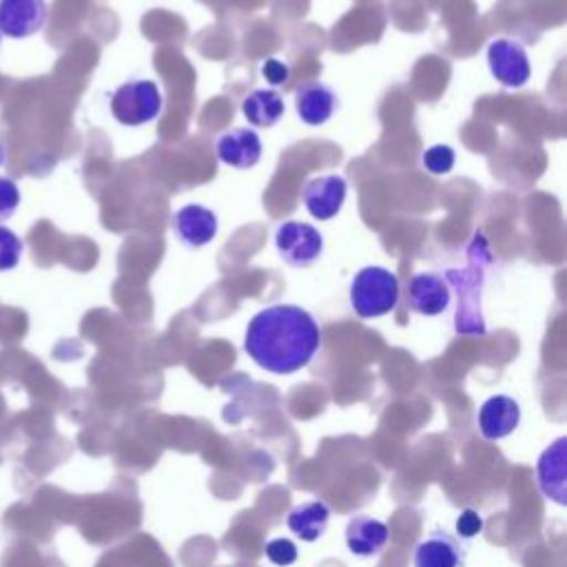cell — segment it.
Wrapping results in <instances>:
<instances>
[{
  "label": "cell",
  "instance_id": "cell-1",
  "mask_svg": "<svg viewBox=\"0 0 567 567\" xmlns=\"http://www.w3.org/2000/svg\"><path fill=\"white\" fill-rule=\"evenodd\" d=\"M321 348V328L301 306L275 303L261 308L246 326L244 350L272 374H292L306 368Z\"/></svg>",
  "mask_w": 567,
  "mask_h": 567
},
{
  "label": "cell",
  "instance_id": "cell-2",
  "mask_svg": "<svg viewBox=\"0 0 567 567\" xmlns=\"http://www.w3.org/2000/svg\"><path fill=\"white\" fill-rule=\"evenodd\" d=\"M399 279L383 266H365L350 281V306L359 319H377L396 308Z\"/></svg>",
  "mask_w": 567,
  "mask_h": 567
},
{
  "label": "cell",
  "instance_id": "cell-3",
  "mask_svg": "<svg viewBox=\"0 0 567 567\" xmlns=\"http://www.w3.org/2000/svg\"><path fill=\"white\" fill-rule=\"evenodd\" d=\"M472 255V250H470ZM481 255H472L470 266L465 268H450L445 272L447 286L456 288L458 303L454 328L458 334H485V321L481 315V290H483V270L489 264V255L481 259Z\"/></svg>",
  "mask_w": 567,
  "mask_h": 567
},
{
  "label": "cell",
  "instance_id": "cell-4",
  "mask_svg": "<svg viewBox=\"0 0 567 567\" xmlns=\"http://www.w3.org/2000/svg\"><path fill=\"white\" fill-rule=\"evenodd\" d=\"M162 93L153 80H128L111 95V113L124 126L153 122L162 111Z\"/></svg>",
  "mask_w": 567,
  "mask_h": 567
},
{
  "label": "cell",
  "instance_id": "cell-5",
  "mask_svg": "<svg viewBox=\"0 0 567 567\" xmlns=\"http://www.w3.org/2000/svg\"><path fill=\"white\" fill-rule=\"evenodd\" d=\"M275 246L281 261L292 268H308L323 252V235L306 221L290 219L277 228Z\"/></svg>",
  "mask_w": 567,
  "mask_h": 567
},
{
  "label": "cell",
  "instance_id": "cell-6",
  "mask_svg": "<svg viewBox=\"0 0 567 567\" xmlns=\"http://www.w3.org/2000/svg\"><path fill=\"white\" fill-rule=\"evenodd\" d=\"M487 66L492 78L507 89L525 86L532 75L529 55L514 38H496L487 44Z\"/></svg>",
  "mask_w": 567,
  "mask_h": 567
},
{
  "label": "cell",
  "instance_id": "cell-7",
  "mask_svg": "<svg viewBox=\"0 0 567 567\" xmlns=\"http://www.w3.org/2000/svg\"><path fill=\"white\" fill-rule=\"evenodd\" d=\"M536 481L545 498L567 505V436H558L543 450L536 463Z\"/></svg>",
  "mask_w": 567,
  "mask_h": 567
},
{
  "label": "cell",
  "instance_id": "cell-8",
  "mask_svg": "<svg viewBox=\"0 0 567 567\" xmlns=\"http://www.w3.org/2000/svg\"><path fill=\"white\" fill-rule=\"evenodd\" d=\"M47 0H0V35L29 38L47 24Z\"/></svg>",
  "mask_w": 567,
  "mask_h": 567
},
{
  "label": "cell",
  "instance_id": "cell-9",
  "mask_svg": "<svg viewBox=\"0 0 567 567\" xmlns=\"http://www.w3.org/2000/svg\"><path fill=\"white\" fill-rule=\"evenodd\" d=\"M346 193H348V182L341 175H319L303 184L301 199L306 210L315 219L326 221L341 210L346 202Z\"/></svg>",
  "mask_w": 567,
  "mask_h": 567
},
{
  "label": "cell",
  "instance_id": "cell-10",
  "mask_svg": "<svg viewBox=\"0 0 567 567\" xmlns=\"http://www.w3.org/2000/svg\"><path fill=\"white\" fill-rule=\"evenodd\" d=\"M405 301L414 312L425 317H436L447 310L452 301V292L443 277L434 272H416L408 281Z\"/></svg>",
  "mask_w": 567,
  "mask_h": 567
},
{
  "label": "cell",
  "instance_id": "cell-11",
  "mask_svg": "<svg viewBox=\"0 0 567 567\" xmlns=\"http://www.w3.org/2000/svg\"><path fill=\"white\" fill-rule=\"evenodd\" d=\"M173 230L186 248H202L217 237V215L202 204H186L173 215Z\"/></svg>",
  "mask_w": 567,
  "mask_h": 567
},
{
  "label": "cell",
  "instance_id": "cell-12",
  "mask_svg": "<svg viewBox=\"0 0 567 567\" xmlns=\"http://www.w3.org/2000/svg\"><path fill=\"white\" fill-rule=\"evenodd\" d=\"M215 153L221 164L237 171H248L261 159V137L252 128L237 126L217 137Z\"/></svg>",
  "mask_w": 567,
  "mask_h": 567
},
{
  "label": "cell",
  "instance_id": "cell-13",
  "mask_svg": "<svg viewBox=\"0 0 567 567\" xmlns=\"http://www.w3.org/2000/svg\"><path fill=\"white\" fill-rule=\"evenodd\" d=\"M520 423V405L507 394H494L478 408L476 425L487 441L509 436Z\"/></svg>",
  "mask_w": 567,
  "mask_h": 567
},
{
  "label": "cell",
  "instance_id": "cell-14",
  "mask_svg": "<svg viewBox=\"0 0 567 567\" xmlns=\"http://www.w3.org/2000/svg\"><path fill=\"white\" fill-rule=\"evenodd\" d=\"M412 560L414 567H463L465 549L452 534L434 529L416 543Z\"/></svg>",
  "mask_w": 567,
  "mask_h": 567
},
{
  "label": "cell",
  "instance_id": "cell-15",
  "mask_svg": "<svg viewBox=\"0 0 567 567\" xmlns=\"http://www.w3.org/2000/svg\"><path fill=\"white\" fill-rule=\"evenodd\" d=\"M337 106V95L330 86L321 82H303L295 91V109L303 124L321 126L326 124Z\"/></svg>",
  "mask_w": 567,
  "mask_h": 567
},
{
  "label": "cell",
  "instance_id": "cell-16",
  "mask_svg": "<svg viewBox=\"0 0 567 567\" xmlns=\"http://www.w3.org/2000/svg\"><path fill=\"white\" fill-rule=\"evenodd\" d=\"M388 525L379 518L359 514L346 527V545L354 556H374L388 543Z\"/></svg>",
  "mask_w": 567,
  "mask_h": 567
},
{
  "label": "cell",
  "instance_id": "cell-17",
  "mask_svg": "<svg viewBox=\"0 0 567 567\" xmlns=\"http://www.w3.org/2000/svg\"><path fill=\"white\" fill-rule=\"evenodd\" d=\"M328 520H330V507L323 501H306L295 505L288 512L286 525L297 538L312 543L323 536Z\"/></svg>",
  "mask_w": 567,
  "mask_h": 567
},
{
  "label": "cell",
  "instance_id": "cell-18",
  "mask_svg": "<svg viewBox=\"0 0 567 567\" xmlns=\"http://www.w3.org/2000/svg\"><path fill=\"white\" fill-rule=\"evenodd\" d=\"M284 97L272 89H255L241 102L244 117L259 128H270L284 117Z\"/></svg>",
  "mask_w": 567,
  "mask_h": 567
},
{
  "label": "cell",
  "instance_id": "cell-19",
  "mask_svg": "<svg viewBox=\"0 0 567 567\" xmlns=\"http://www.w3.org/2000/svg\"><path fill=\"white\" fill-rule=\"evenodd\" d=\"M454 162H456V155H454V148L447 146V144H434V146H427L421 155V164L427 173L432 175H445L454 168Z\"/></svg>",
  "mask_w": 567,
  "mask_h": 567
},
{
  "label": "cell",
  "instance_id": "cell-20",
  "mask_svg": "<svg viewBox=\"0 0 567 567\" xmlns=\"http://www.w3.org/2000/svg\"><path fill=\"white\" fill-rule=\"evenodd\" d=\"M24 244L18 233L0 224V272H9L20 264Z\"/></svg>",
  "mask_w": 567,
  "mask_h": 567
},
{
  "label": "cell",
  "instance_id": "cell-21",
  "mask_svg": "<svg viewBox=\"0 0 567 567\" xmlns=\"http://www.w3.org/2000/svg\"><path fill=\"white\" fill-rule=\"evenodd\" d=\"M264 554H266V558H268L272 565H277V567H290V565L297 560L299 549H297V545H295L292 540H288V538H272V540L266 543Z\"/></svg>",
  "mask_w": 567,
  "mask_h": 567
},
{
  "label": "cell",
  "instance_id": "cell-22",
  "mask_svg": "<svg viewBox=\"0 0 567 567\" xmlns=\"http://www.w3.org/2000/svg\"><path fill=\"white\" fill-rule=\"evenodd\" d=\"M20 206V188L13 179L0 177V221H7L16 215Z\"/></svg>",
  "mask_w": 567,
  "mask_h": 567
},
{
  "label": "cell",
  "instance_id": "cell-23",
  "mask_svg": "<svg viewBox=\"0 0 567 567\" xmlns=\"http://www.w3.org/2000/svg\"><path fill=\"white\" fill-rule=\"evenodd\" d=\"M483 516L476 512V509H472V507H465L461 514H458V518H456V534L461 536V538H465V540H470V538H474V536H478L481 532H483Z\"/></svg>",
  "mask_w": 567,
  "mask_h": 567
},
{
  "label": "cell",
  "instance_id": "cell-24",
  "mask_svg": "<svg viewBox=\"0 0 567 567\" xmlns=\"http://www.w3.org/2000/svg\"><path fill=\"white\" fill-rule=\"evenodd\" d=\"M261 75L266 78L268 84L281 86V84L288 80L290 69H288V64H286L284 60H279V58H268V60L261 64Z\"/></svg>",
  "mask_w": 567,
  "mask_h": 567
},
{
  "label": "cell",
  "instance_id": "cell-25",
  "mask_svg": "<svg viewBox=\"0 0 567 567\" xmlns=\"http://www.w3.org/2000/svg\"><path fill=\"white\" fill-rule=\"evenodd\" d=\"M2 162H4V146H2V142H0V166H2Z\"/></svg>",
  "mask_w": 567,
  "mask_h": 567
},
{
  "label": "cell",
  "instance_id": "cell-26",
  "mask_svg": "<svg viewBox=\"0 0 567 567\" xmlns=\"http://www.w3.org/2000/svg\"><path fill=\"white\" fill-rule=\"evenodd\" d=\"M0 38H2V35H0Z\"/></svg>",
  "mask_w": 567,
  "mask_h": 567
}]
</instances>
